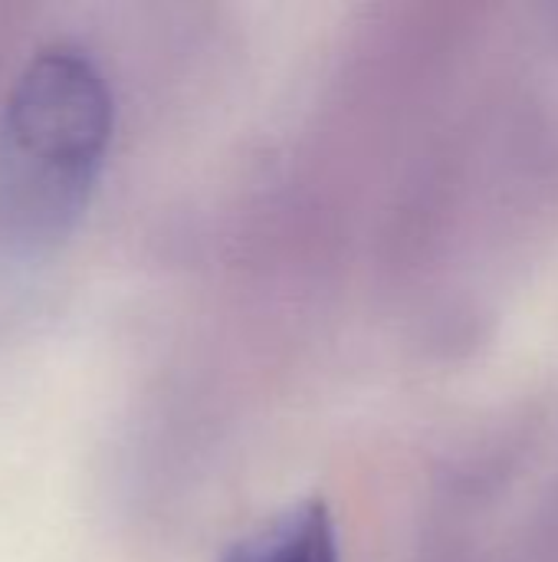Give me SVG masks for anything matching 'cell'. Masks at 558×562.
Here are the masks:
<instances>
[{"instance_id":"1","label":"cell","mask_w":558,"mask_h":562,"mask_svg":"<svg viewBox=\"0 0 558 562\" xmlns=\"http://www.w3.org/2000/svg\"><path fill=\"white\" fill-rule=\"evenodd\" d=\"M112 89L99 63L49 43L16 72L0 112V214L23 240L76 227L112 142Z\"/></svg>"},{"instance_id":"2","label":"cell","mask_w":558,"mask_h":562,"mask_svg":"<svg viewBox=\"0 0 558 562\" xmlns=\"http://www.w3.org/2000/svg\"><path fill=\"white\" fill-rule=\"evenodd\" d=\"M220 562H339L335 520L326 501H299L237 540Z\"/></svg>"}]
</instances>
